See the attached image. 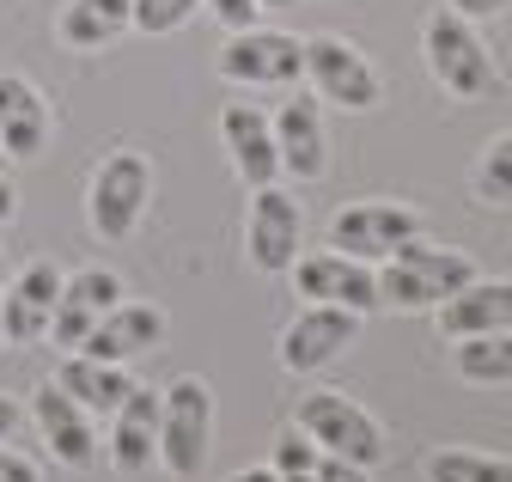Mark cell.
I'll return each mask as SVG.
<instances>
[{
  "label": "cell",
  "mask_w": 512,
  "mask_h": 482,
  "mask_svg": "<svg viewBox=\"0 0 512 482\" xmlns=\"http://www.w3.org/2000/svg\"><path fill=\"white\" fill-rule=\"evenodd\" d=\"M232 482H281V476H275V470H238Z\"/></svg>",
  "instance_id": "cell-34"
},
{
  "label": "cell",
  "mask_w": 512,
  "mask_h": 482,
  "mask_svg": "<svg viewBox=\"0 0 512 482\" xmlns=\"http://www.w3.org/2000/svg\"><path fill=\"white\" fill-rule=\"evenodd\" d=\"M220 141L232 153V171L244 177V190H263L281 177V153H275V123L256 104H226L220 110Z\"/></svg>",
  "instance_id": "cell-17"
},
{
  "label": "cell",
  "mask_w": 512,
  "mask_h": 482,
  "mask_svg": "<svg viewBox=\"0 0 512 482\" xmlns=\"http://www.w3.org/2000/svg\"><path fill=\"white\" fill-rule=\"evenodd\" d=\"M122 299V275L116 269H80V275H68L61 281V299H55V312H49V342L55 348H80L86 342V330Z\"/></svg>",
  "instance_id": "cell-14"
},
{
  "label": "cell",
  "mask_w": 512,
  "mask_h": 482,
  "mask_svg": "<svg viewBox=\"0 0 512 482\" xmlns=\"http://www.w3.org/2000/svg\"><path fill=\"white\" fill-rule=\"evenodd\" d=\"M275 123V153H281V171L293 184H317V177L330 171V135H324V104L317 98H287Z\"/></svg>",
  "instance_id": "cell-13"
},
{
  "label": "cell",
  "mask_w": 512,
  "mask_h": 482,
  "mask_svg": "<svg viewBox=\"0 0 512 482\" xmlns=\"http://www.w3.org/2000/svg\"><path fill=\"white\" fill-rule=\"evenodd\" d=\"M0 482H37V464L25 452H0Z\"/></svg>",
  "instance_id": "cell-31"
},
{
  "label": "cell",
  "mask_w": 512,
  "mask_h": 482,
  "mask_svg": "<svg viewBox=\"0 0 512 482\" xmlns=\"http://www.w3.org/2000/svg\"><path fill=\"white\" fill-rule=\"evenodd\" d=\"M165 336H171V318L153 306V299H116V306L86 330V342H80L74 354H92V360H116V367H128V360L153 354Z\"/></svg>",
  "instance_id": "cell-11"
},
{
  "label": "cell",
  "mask_w": 512,
  "mask_h": 482,
  "mask_svg": "<svg viewBox=\"0 0 512 482\" xmlns=\"http://www.w3.org/2000/svg\"><path fill=\"white\" fill-rule=\"evenodd\" d=\"M0 348H7V330H0Z\"/></svg>",
  "instance_id": "cell-37"
},
{
  "label": "cell",
  "mask_w": 512,
  "mask_h": 482,
  "mask_svg": "<svg viewBox=\"0 0 512 482\" xmlns=\"http://www.w3.org/2000/svg\"><path fill=\"white\" fill-rule=\"evenodd\" d=\"M214 452V391L202 379H171L159 391V464L177 482H196Z\"/></svg>",
  "instance_id": "cell-3"
},
{
  "label": "cell",
  "mask_w": 512,
  "mask_h": 482,
  "mask_svg": "<svg viewBox=\"0 0 512 482\" xmlns=\"http://www.w3.org/2000/svg\"><path fill=\"white\" fill-rule=\"evenodd\" d=\"M445 7H452L458 19H470V25H476V19H494V13H506L512 0H445Z\"/></svg>",
  "instance_id": "cell-30"
},
{
  "label": "cell",
  "mask_w": 512,
  "mask_h": 482,
  "mask_svg": "<svg viewBox=\"0 0 512 482\" xmlns=\"http://www.w3.org/2000/svg\"><path fill=\"white\" fill-rule=\"evenodd\" d=\"M439 330L464 342V336H494V330H512V281H464L445 306L433 312Z\"/></svg>",
  "instance_id": "cell-18"
},
{
  "label": "cell",
  "mask_w": 512,
  "mask_h": 482,
  "mask_svg": "<svg viewBox=\"0 0 512 482\" xmlns=\"http://www.w3.org/2000/svg\"><path fill=\"white\" fill-rule=\"evenodd\" d=\"M421 55H427V74L452 92V98H494V92H506V74L494 68L488 43H482L476 25L458 19L452 7L427 13V25H421Z\"/></svg>",
  "instance_id": "cell-2"
},
{
  "label": "cell",
  "mask_w": 512,
  "mask_h": 482,
  "mask_svg": "<svg viewBox=\"0 0 512 482\" xmlns=\"http://www.w3.org/2000/svg\"><path fill=\"white\" fill-rule=\"evenodd\" d=\"M293 287L311 306H348V312H378V269L354 263L342 251H317V257H293Z\"/></svg>",
  "instance_id": "cell-9"
},
{
  "label": "cell",
  "mask_w": 512,
  "mask_h": 482,
  "mask_svg": "<svg viewBox=\"0 0 512 482\" xmlns=\"http://www.w3.org/2000/svg\"><path fill=\"white\" fill-rule=\"evenodd\" d=\"M196 13H202V0H135V31L165 37V31H183Z\"/></svg>",
  "instance_id": "cell-26"
},
{
  "label": "cell",
  "mask_w": 512,
  "mask_h": 482,
  "mask_svg": "<svg viewBox=\"0 0 512 482\" xmlns=\"http://www.w3.org/2000/svg\"><path fill=\"white\" fill-rule=\"evenodd\" d=\"M147 202H153V165H147V153L122 147V153L98 159L92 184H86V220H92V232L104 238V245H116V238L135 232L141 214H147Z\"/></svg>",
  "instance_id": "cell-4"
},
{
  "label": "cell",
  "mask_w": 512,
  "mask_h": 482,
  "mask_svg": "<svg viewBox=\"0 0 512 482\" xmlns=\"http://www.w3.org/2000/svg\"><path fill=\"white\" fill-rule=\"evenodd\" d=\"M55 31L68 49H110L122 31H135V0H68Z\"/></svg>",
  "instance_id": "cell-22"
},
{
  "label": "cell",
  "mask_w": 512,
  "mask_h": 482,
  "mask_svg": "<svg viewBox=\"0 0 512 482\" xmlns=\"http://www.w3.org/2000/svg\"><path fill=\"white\" fill-rule=\"evenodd\" d=\"M317 458H324V452H317V446H311V434L293 421V428L275 440V464H269V470H275V476H293V470H317Z\"/></svg>",
  "instance_id": "cell-27"
},
{
  "label": "cell",
  "mask_w": 512,
  "mask_h": 482,
  "mask_svg": "<svg viewBox=\"0 0 512 482\" xmlns=\"http://www.w3.org/2000/svg\"><path fill=\"white\" fill-rule=\"evenodd\" d=\"M49 141V104L25 74H0V153L37 159Z\"/></svg>",
  "instance_id": "cell-20"
},
{
  "label": "cell",
  "mask_w": 512,
  "mask_h": 482,
  "mask_svg": "<svg viewBox=\"0 0 512 482\" xmlns=\"http://www.w3.org/2000/svg\"><path fill=\"white\" fill-rule=\"evenodd\" d=\"M427 482H512V464L470 446H439L427 452Z\"/></svg>",
  "instance_id": "cell-24"
},
{
  "label": "cell",
  "mask_w": 512,
  "mask_h": 482,
  "mask_svg": "<svg viewBox=\"0 0 512 482\" xmlns=\"http://www.w3.org/2000/svg\"><path fill=\"white\" fill-rule=\"evenodd\" d=\"M470 184H476V202H482V208H506V202H512V129L482 147Z\"/></svg>",
  "instance_id": "cell-25"
},
{
  "label": "cell",
  "mask_w": 512,
  "mask_h": 482,
  "mask_svg": "<svg viewBox=\"0 0 512 482\" xmlns=\"http://www.w3.org/2000/svg\"><path fill=\"white\" fill-rule=\"evenodd\" d=\"M13 428H19V403L0 391V440H13Z\"/></svg>",
  "instance_id": "cell-32"
},
{
  "label": "cell",
  "mask_w": 512,
  "mask_h": 482,
  "mask_svg": "<svg viewBox=\"0 0 512 482\" xmlns=\"http://www.w3.org/2000/svg\"><path fill=\"white\" fill-rule=\"evenodd\" d=\"M299 74H305V49L293 31L250 25V31H232L220 49V80L232 86H293Z\"/></svg>",
  "instance_id": "cell-8"
},
{
  "label": "cell",
  "mask_w": 512,
  "mask_h": 482,
  "mask_svg": "<svg viewBox=\"0 0 512 482\" xmlns=\"http://www.w3.org/2000/svg\"><path fill=\"white\" fill-rule=\"evenodd\" d=\"M317 482H372L366 476V464H348V458H317Z\"/></svg>",
  "instance_id": "cell-29"
},
{
  "label": "cell",
  "mask_w": 512,
  "mask_h": 482,
  "mask_svg": "<svg viewBox=\"0 0 512 482\" xmlns=\"http://www.w3.org/2000/svg\"><path fill=\"white\" fill-rule=\"evenodd\" d=\"M31 415H37V428H43V446L68 464V470H92L98 464V440H92V415L61 391L55 379H43L31 391Z\"/></svg>",
  "instance_id": "cell-15"
},
{
  "label": "cell",
  "mask_w": 512,
  "mask_h": 482,
  "mask_svg": "<svg viewBox=\"0 0 512 482\" xmlns=\"http://www.w3.org/2000/svg\"><path fill=\"white\" fill-rule=\"evenodd\" d=\"M244 251L256 275H287L299 257V202L281 184L250 190V220H244Z\"/></svg>",
  "instance_id": "cell-10"
},
{
  "label": "cell",
  "mask_w": 512,
  "mask_h": 482,
  "mask_svg": "<svg viewBox=\"0 0 512 482\" xmlns=\"http://www.w3.org/2000/svg\"><path fill=\"white\" fill-rule=\"evenodd\" d=\"M159 464V391L135 385L110 409V470L147 476Z\"/></svg>",
  "instance_id": "cell-16"
},
{
  "label": "cell",
  "mask_w": 512,
  "mask_h": 482,
  "mask_svg": "<svg viewBox=\"0 0 512 482\" xmlns=\"http://www.w3.org/2000/svg\"><path fill=\"white\" fill-rule=\"evenodd\" d=\"M409 238H421V214L403 202H354V208L330 214V251H342L354 263H384Z\"/></svg>",
  "instance_id": "cell-7"
},
{
  "label": "cell",
  "mask_w": 512,
  "mask_h": 482,
  "mask_svg": "<svg viewBox=\"0 0 512 482\" xmlns=\"http://www.w3.org/2000/svg\"><path fill=\"white\" fill-rule=\"evenodd\" d=\"M256 7H293V0H256Z\"/></svg>",
  "instance_id": "cell-36"
},
{
  "label": "cell",
  "mask_w": 512,
  "mask_h": 482,
  "mask_svg": "<svg viewBox=\"0 0 512 482\" xmlns=\"http://www.w3.org/2000/svg\"><path fill=\"white\" fill-rule=\"evenodd\" d=\"M299 49H305V80L317 86V104H336V110H354V116H366V110L384 104L378 68L366 62L348 37L317 31V37H299Z\"/></svg>",
  "instance_id": "cell-5"
},
{
  "label": "cell",
  "mask_w": 512,
  "mask_h": 482,
  "mask_svg": "<svg viewBox=\"0 0 512 482\" xmlns=\"http://www.w3.org/2000/svg\"><path fill=\"white\" fill-rule=\"evenodd\" d=\"M299 428L330 458H348V464H366V470L384 458V428L348 391H305L299 397Z\"/></svg>",
  "instance_id": "cell-6"
},
{
  "label": "cell",
  "mask_w": 512,
  "mask_h": 482,
  "mask_svg": "<svg viewBox=\"0 0 512 482\" xmlns=\"http://www.w3.org/2000/svg\"><path fill=\"white\" fill-rule=\"evenodd\" d=\"M354 336H360V312H348V306H305L281 330V367L287 373H317V367H330L342 348H354Z\"/></svg>",
  "instance_id": "cell-12"
},
{
  "label": "cell",
  "mask_w": 512,
  "mask_h": 482,
  "mask_svg": "<svg viewBox=\"0 0 512 482\" xmlns=\"http://www.w3.org/2000/svg\"><path fill=\"white\" fill-rule=\"evenodd\" d=\"M281 482H317V470H293V476H281Z\"/></svg>",
  "instance_id": "cell-35"
},
{
  "label": "cell",
  "mask_w": 512,
  "mask_h": 482,
  "mask_svg": "<svg viewBox=\"0 0 512 482\" xmlns=\"http://www.w3.org/2000/svg\"><path fill=\"white\" fill-rule=\"evenodd\" d=\"M13 214H19V190L7 184V177H0V226H7Z\"/></svg>",
  "instance_id": "cell-33"
},
{
  "label": "cell",
  "mask_w": 512,
  "mask_h": 482,
  "mask_svg": "<svg viewBox=\"0 0 512 482\" xmlns=\"http://www.w3.org/2000/svg\"><path fill=\"white\" fill-rule=\"evenodd\" d=\"M61 299V269L55 263H31L13 293H0V330H7V342H37L49 330V312Z\"/></svg>",
  "instance_id": "cell-19"
},
{
  "label": "cell",
  "mask_w": 512,
  "mask_h": 482,
  "mask_svg": "<svg viewBox=\"0 0 512 482\" xmlns=\"http://www.w3.org/2000/svg\"><path fill=\"white\" fill-rule=\"evenodd\" d=\"M55 385L68 391L86 415H104V421H110V409L128 391H135L128 367H116V360H92V354H68V360H61V373H55Z\"/></svg>",
  "instance_id": "cell-21"
},
{
  "label": "cell",
  "mask_w": 512,
  "mask_h": 482,
  "mask_svg": "<svg viewBox=\"0 0 512 482\" xmlns=\"http://www.w3.org/2000/svg\"><path fill=\"white\" fill-rule=\"evenodd\" d=\"M458 379H470V385H506L512 379V330L464 336L458 342Z\"/></svg>",
  "instance_id": "cell-23"
},
{
  "label": "cell",
  "mask_w": 512,
  "mask_h": 482,
  "mask_svg": "<svg viewBox=\"0 0 512 482\" xmlns=\"http://www.w3.org/2000/svg\"><path fill=\"white\" fill-rule=\"evenodd\" d=\"M464 281H476L470 251H445V245H409L397 257H384L378 269V306H397V312H439Z\"/></svg>",
  "instance_id": "cell-1"
},
{
  "label": "cell",
  "mask_w": 512,
  "mask_h": 482,
  "mask_svg": "<svg viewBox=\"0 0 512 482\" xmlns=\"http://www.w3.org/2000/svg\"><path fill=\"white\" fill-rule=\"evenodd\" d=\"M208 13L226 25V31H250L256 25V13H263V7H256V0H208Z\"/></svg>",
  "instance_id": "cell-28"
}]
</instances>
